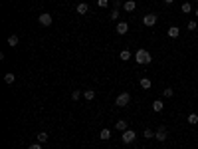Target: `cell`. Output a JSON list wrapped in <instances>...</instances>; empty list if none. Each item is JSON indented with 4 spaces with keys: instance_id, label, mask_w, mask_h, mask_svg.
Here are the masks:
<instances>
[{
    "instance_id": "obj_25",
    "label": "cell",
    "mask_w": 198,
    "mask_h": 149,
    "mask_svg": "<svg viewBox=\"0 0 198 149\" xmlns=\"http://www.w3.org/2000/svg\"><path fill=\"white\" fill-rule=\"evenodd\" d=\"M186 28H188L190 32H194V30L198 28V26H196V22H194V20H190V22H188V26H186Z\"/></svg>"
},
{
    "instance_id": "obj_5",
    "label": "cell",
    "mask_w": 198,
    "mask_h": 149,
    "mask_svg": "<svg viewBox=\"0 0 198 149\" xmlns=\"http://www.w3.org/2000/svg\"><path fill=\"white\" fill-rule=\"evenodd\" d=\"M135 137H137L135 131H133V129H127V131H123V137H121V139H123V143H127V145H129V143L135 141Z\"/></svg>"
},
{
    "instance_id": "obj_13",
    "label": "cell",
    "mask_w": 198,
    "mask_h": 149,
    "mask_svg": "<svg viewBox=\"0 0 198 149\" xmlns=\"http://www.w3.org/2000/svg\"><path fill=\"white\" fill-rule=\"evenodd\" d=\"M4 82H6V84H14V82H16V76H14L12 72L4 74Z\"/></svg>"
},
{
    "instance_id": "obj_4",
    "label": "cell",
    "mask_w": 198,
    "mask_h": 149,
    "mask_svg": "<svg viewBox=\"0 0 198 149\" xmlns=\"http://www.w3.org/2000/svg\"><path fill=\"white\" fill-rule=\"evenodd\" d=\"M38 22H40L42 26H52L53 18H52V14H50V12H42V14L38 16Z\"/></svg>"
},
{
    "instance_id": "obj_14",
    "label": "cell",
    "mask_w": 198,
    "mask_h": 149,
    "mask_svg": "<svg viewBox=\"0 0 198 149\" xmlns=\"http://www.w3.org/2000/svg\"><path fill=\"white\" fill-rule=\"evenodd\" d=\"M180 12H184V14H190V12H192V6H190V2H182V6H180Z\"/></svg>"
},
{
    "instance_id": "obj_30",
    "label": "cell",
    "mask_w": 198,
    "mask_h": 149,
    "mask_svg": "<svg viewBox=\"0 0 198 149\" xmlns=\"http://www.w3.org/2000/svg\"><path fill=\"white\" fill-rule=\"evenodd\" d=\"M194 14H196V18H198V8H196V10H194Z\"/></svg>"
},
{
    "instance_id": "obj_22",
    "label": "cell",
    "mask_w": 198,
    "mask_h": 149,
    "mask_svg": "<svg viewBox=\"0 0 198 149\" xmlns=\"http://www.w3.org/2000/svg\"><path fill=\"white\" fill-rule=\"evenodd\" d=\"M143 135H145L147 139H153V137H154V131H153V129H145V131H143Z\"/></svg>"
},
{
    "instance_id": "obj_20",
    "label": "cell",
    "mask_w": 198,
    "mask_h": 149,
    "mask_svg": "<svg viewBox=\"0 0 198 149\" xmlns=\"http://www.w3.org/2000/svg\"><path fill=\"white\" fill-rule=\"evenodd\" d=\"M83 98H85V99H89V102H91V99L95 98V92H93V89H87V92H83Z\"/></svg>"
},
{
    "instance_id": "obj_26",
    "label": "cell",
    "mask_w": 198,
    "mask_h": 149,
    "mask_svg": "<svg viewBox=\"0 0 198 149\" xmlns=\"http://www.w3.org/2000/svg\"><path fill=\"white\" fill-rule=\"evenodd\" d=\"M97 4H99V6H101V8H105V6H107V4H109V0H97Z\"/></svg>"
},
{
    "instance_id": "obj_27",
    "label": "cell",
    "mask_w": 198,
    "mask_h": 149,
    "mask_svg": "<svg viewBox=\"0 0 198 149\" xmlns=\"http://www.w3.org/2000/svg\"><path fill=\"white\" fill-rule=\"evenodd\" d=\"M111 18H113V20H117V18H119V10H113V12H111Z\"/></svg>"
},
{
    "instance_id": "obj_29",
    "label": "cell",
    "mask_w": 198,
    "mask_h": 149,
    "mask_svg": "<svg viewBox=\"0 0 198 149\" xmlns=\"http://www.w3.org/2000/svg\"><path fill=\"white\" fill-rule=\"evenodd\" d=\"M174 2V0H164V4H173Z\"/></svg>"
},
{
    "instance_id": "obj_15",
    "label": "cell",
    "mask_w": 198,
    "mask_h": 149,
    "mask_svg": "<svg viewBox=\"0 0 198 149\" xmlns=\"http://www.w3.org/2000/svg\"><path fill=\"white\" fill-rule=\"evenodd\" d=\"M123 8H125L127 12H133V10H135V2H133V0H127V2L123 4Z\"/></svg>"
},
{
    "instance_id": "obj_28",
    "label": "cell",
    "mask_w": 198,
    "mask_h": 149,
    "mask_svg": "<svg viewBox=\"0 0 198 149\" xmlns=\"http://www.w3.org/2000/svg\"><path fill=\"white\" fill-rule=\"evenodd\" d=\"M28 149H42V145H40V143H32Z\"/></svg>"
},
{
    "instance_id": "obj_24",
    "label": "cell",
    "mask_w": 198,
    "mask_h": 149,
    "mask_svg": "<svg viewBox=\"0 0 198 149\" xmlns=\"http://www.w3.org/2000/svg\"><path fill=\"white\" fill-rule=\"evenodd\" d=\"M163 95H164V98H173V95H174V92H173L170 88H167V89L163 92Z\"/></svg>"
},
{
    "instance_id": "obj_2",
    "label": "cell",
    "mask_w": 198,
    "mask_h": 149,
    "mask_svg": "<svg viewBox=\"0 0 198 149\" xmlns=\"http://www.w3.org/2000/svg\"><path fill=\"white\" fill-rule=\"evenodd\" d=\"M129 102H131V95L127 94V92H123V94H119V95H117L115 105H117V108H125V105L129 103Z\"/></svg>"
},
{
    "instance_id": "obj_19",
    "label": "cell",
    "mask_w": 198,
    "mask_h": 149,
    "mask_svg": "<svg viewBox=\"0 0 198 149\" xmlns=\"http://www.w3.org/2000/svg\"><path fill=\"white\" fill-rule=\"evenodd\" d=\"M99 137H101V139H111V131L109 129H101V133H99Z\"/></svg>"
},
{
    "instance_id": "obj_31",
    "label": "cell",
    "mask_w": 198,
    "mask_h": 149,
    "mask_svg": "<svg viewBox=\"0 0 198 149\" xmlns=\"http://www.w3.org/2000/svg\"><path fill=\"white\" fill-rule=\"evenodd\" d=\"M196 2H198V0H196Z\"/></svg>"
},
{
    "instance_id": "obj_3",
    "label": "cell",
    "mask_w": 198,
    "mask_h": 149,
    "mask_svg": "<svg viewBox=\"0 0 198 149\" xmlns=\"http://www.w3.org/2000/svg\"><path fill=\"white\" fill-rule=\"evenodd\" d=\"M154 139L160 141V143H163V141H167V139H168V129H167L164 125H160L159 129L154 131Z\"/></svg>"
},
{
    "instance_id": "obj_8",
    "label": "cell",
    "mask_w": 198,
    "mask_h": 149,
    "mask_svg": "<svg viewBox=\"0 0 198 149\" xmlns=\"http://www.w3.org/2000/svg\"><path fill=\"white\" fill-rule=\"evenodd\" d=\"M76 12L83 16V14H87V12H89V6H87L85 2H79V4H77V8H76Z\"/></svg>"
},
{
    "instance_id": "obj_23",
    "label": "cell",
    "mask_w": 198,
    "mask_h": 149,
    "mask_svg": "<svg viewBox=\"0 0 198 149\" xmlns=\"http://www.w3.org/2000/svg\"><path fill=\"white\" fill-rule=\"evenodd\" d=\"M81 95H83V94H81V92H77V89H76V92H71V99H73V102H77V99L81 98Z\"/></svg>"
},
{
    "instance_id": "obj_17",
    "label": "cell",
    "mask_w": 198,
    "mask_h": 149,
    "mask_svg": "<svg viewBox=\"0 0 198 149\" xmlns=\"http://www.w3.org/2000/svg\"><path fill=\"white\" fill-rule=\"evenodd\" d=\"M139 84H141L143 89H149V88H151V79H149V78H141V82H139Z\"/></svg>"
},
{
    "instance_id": "obj_16",
    "label": "cell",
    "mask_w": 198,
    "mask_h": 149,
    "mask_svg": "<svg viewBox=\"0 0 198 149\" xmlns=\"http://www.w3.org/2000/svg\"><path fill=\"white\" fill-rule=\"evenodd\" d=\"M119 58L123 62H127V60H131V52L129 50H121V54H119Z\"/></svg>"
},
{
    "instance_id": "obj_21",
    "label": "cell",
    "mask_w": 198,
    "mask_h": 149,
    "mask_svg": "<svg viewBox=\"0 0 198 149\" xmlns=\"http://www.w3.org/2000/svg\"><path fill=\"white\" fill-rule=\"evenodd\" d=\"M188 123H190V125L198 123V115H196V113H190V115H188Z\"/></svg>"
},
{
    "instance_id": "obj_6",
    "label": "cell",
    "mask_w": 198,
    "mask_h": 149,
    "mask_svg": "<svg viewBox=\"0 0 198 149\" xmlns=\"http://www.w3.org/2000/svg\"><path fill=\"white\" fill-rule=\"evenodd\" d=\"M143 24L149 26V28H151V26H154V24H157V14H147L145 18H143Z\"/></svg>"
},
{
    "instance_id": "obj_1",
    "label": "cell",
    "mask_w": 198,
    "mask_h": 149,
    "mask_svg": "<svg viewBox=\"0 0 198 149\" xmlns=\"http://www.w3.org/2000/svg\"><path fill=\"white\" fill-rule=\"evenodd\" d=\"M135 60H137V64H141V66H147L153 58H151V54H149L147 50H143V48H141V50L135 52Z\"/></svg>"
},
{
    "instance_id": "obj_9",
    "label": "cell",
    "mask_w": 198,
    "mask_h": 149,
    "mask_svg": "<svg viewBox=\"0 0 198 149\" xmlns=\"http://www.w3.org/2000/svg\"><path fill=\"white\" fill-rule=\"evenodd\" d=\"M127 125H129V123H127L125 119H119V121L115 123V129H117V131H121V133H123V131H127Z\"/></svg>"
},
{
    "instance_id": "obj_7",
    "label": "cell",
    "mask_w": 198,
    "mask_h": 149,
    "mask_svg": "<svg viewBox=\"0 0 198 149\" xmlns=\"http://www.w3.org/2000/svg\"><path fill=\"white\" fill-rule=\"evenodd\" d=\"M115 30H117V34L123 36V34H127V32H129V24H127V22H119Z\"/></svg>"
},
{
    "instance_id": "obj_12",
    "label": "cell",
    "mask_w": 198,
    "mask_h": 149,
    "mask_svg": "<svg viewBox=\"0 0 198 149\" xmlns=\"http://www.w3.org/2000/svg\"><path fill=\"white\" fill-rule=\"evenodd\" d=\"M153 109L159 113V111H163V109H164V103L160 102V99H154V102H153Z\"/></svg>"
},
{
    "instance_id": "obj_18",
    "label": "cell",
    "mask_w": 198,
    "mask_h": 149,
    "mask_svg": "<svg viewBox=\"0 0 198 149\" xmlns=\"http://www.w3.org/2000/svg\"><path fill=\"white\" fill-rule=\"evenodd\" d=\"M36 139H38V143H46L48 141V133H46V131H40Z\"/></svg>"
},
{
    "instance_id": "obj_11",
    "label": "cell",
    "mask_w": 198,
    "mask_h": 149,
    "mask_svg": "<svg viewBox=\"0 0 198 149\" xmlns=\"http://www.w3.org/2000/svg\"><path fill=\"white\" fill-rule=\"evenodd\" d=\"M8 46H12V48H16V46H18V42H20V38H18V36H16V34H12V36H8Z\"/></svg>"
},
{
    "instance_id": "obj_10",
    "label": "cell",
    "mask_w": 198,
    "mask_h": 149,
    "mask_svg": "<svg viewBox=\"0 0 198 149\" xmlns=\"http://www.w3.org/2000/svg\"><path fill=\"white\" fill-rule=\"evenodd\" d=\"M167 34H168V38H178V34H180V28H176V26H170Z\"/></svg>"
}]
</instances>
